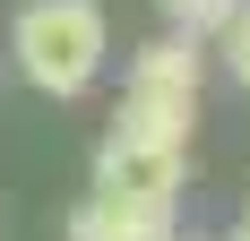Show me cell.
I'll list each match as a JSON object with an SVG mask.
<instances>
[{
	"label": "cell",
	"mask_w": 250,
	"mask_h": 241,
	"mask_svg": "<svg viewBox=\"0 0 250 241\" xmlns=\"http://www.w3.org/2000/svg\"><path fill=\"white\" fill-rule=\"evenodd\" d=\"M164 241H216V233H190V224H173V233H164Z\"/></svg>",
	"instance_id": "52a82bcc"
},
{
	"label": "cell",
	"mask_w": 250,
	"mask_h": 241,
	"mask_svg": "<svg viewBox=\"0 0 250 241\" xmlns=\"http://www.w3.org/2000/svg\"><path fill=\"white\" fill-rule=\"evenodd\" d=\"M207 60H216V69H225L233 86L250 95V9H242V18L225 26V35H216V43H207Z\"/></svg>",
	"instance_id": "8992f818"
},
{
	"label": "cell",
	"mask_w": 250,
	"mask_h": 241,
	"mask_svg": "<svg viewBox=\"0 0 250 241\" xmlns=\"http://www.w3.org/2000/svg\"><path fill=\"white\" fill-rule=\"evenodd\" d=\"M86 190L104 198H129V207H173L181 216V198H190V146L181 138H147V129H104L95 146V181Z\"/></svg>",
	"instance_id": "3957f363"
},
{
	"label": "cell",
	"mask_w": 250,
	"mask_h": 241,
	"mask_svg": "<svg viewBox=\"0 0 250 241\" xmlns=\"http://www.w3.org/2000/svg\"><path fill=\"white\" fill-rule=\"evenodd\" d=\"M242 224H250V198H242Z\"/></svg>",
	"instance_id": "9c48e42d"
},
{
	"label": "cell",
	"mask_w": 250,
	"mask_h": 241,
	"mask_svg": "<svg viewBox=\"0 0 250 241\" xmlns=\"http://www.w3.org/2000/svg\"><path fill=\"white\" fill-rule=\"evenodd\" d=\"M104 60H112V18L104 0H18L9 18V69L52 103L95 95Z\"/></svg>",
	"instance_id": "6da1fadb"
},
{
	"label": "cell",
	"mask_w": 250,
	"mask_h": 241,
	"mask_svg": "<svg viewBox=\"0 0 250 241\" xmlns=\"http://www.w3.org/2000/svg\"><path fill=\"white\" fill-rule=\"evenodd\" d=\"M242 9H250V0H155L164 35H190V43H216V35H225Z\"/></svg>",
	"instance_id": "5b68a950"
},
{
	"label": "cell",
	"mask_w": 250,
	"mask_h": 241,
	"mask_svg": "<svg viewBox=\"0 0 250 241\" xmlns=\"http://www.w3.org/2000/svg\"><path fill=\"white\" fill-rule=\"evenodd\" d=\"M173 207H129V198H104V190H86L69 207V224H61V241H164L173 233Z\"/></svg>",
	"instance_id": "277c9868"
},
{
	"label": "cell",
	"mask_w": 250,
	"mask_h": 241,
	"mask_svg": "<svg viewBox=\"0 0 250 241\" xmlns=\"http://www.w3.org/2000/svg\"><path fill=\"white\" fill-rule=\"evenodd\" d=\"M199 103H207V43L190 35H155V43L129 52V78H121V129H147V138H181L199 129Z\"/></svg>",
	"instance_id": "7a4b0ae2"
},
{
	"label": "cell",
	"mask_w": 250,
	"mask_h": 241,
	"mask_svg": "<svg viewBox=\"0 0 250 241\" xmlns=\"http://www.w3.org/2000/svg\"><path fill=\"white\" fill-rule=\"evenodd\" d=\"M216 241H250V224H233V233H216Z\"/></svg>",
	"instance_id": "ba28073f"
}]
</instances>
